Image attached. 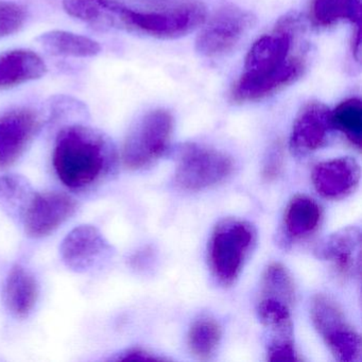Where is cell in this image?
Here are the masks:
<instances>
[{
	"label": "cell",
	"instance_id": "484cf974",
	"mask_svg": "<svg viewBox=\"0 0 362 362\" xmlns=\"http://www.w3.org/2000/svg\"><path fill=\"white\" fill-rule=\"evenodd\" d=\"M26 20V10L22 6L0 1V39L18 33Z\"/></svg>",
	"mask_w": 362,
	"mask_h": 362
},
{
	"label": "cell",
	"instance_id": "f1b7e54d",
	"mask_svg": "<svg viewBox=\"0 0 362 362\" xmlns=\"http://www.w3.org/2000/svg\"><path fill=\"white\" fill-rule=\"evenodd\" d=\"M346 20L360 27L361 23V0H346Z\"/></svg>",
	"mask_w": 362,
	"mask_h": 362
},
{
	"label": "cell",
	"instance_id": "5b68a950",
	"mask_svg": "<svg viewBox=\"0 0 362 362\" xmlns=\"http://www.w3.org/2000/svg\"><path fill=\"white\" fill-rule=\"evenodd\" d=\"M311 319L332 355L342 362L359 361L361 340L349 325L338 305L327 296H315L311 303Z\"/></svg>",
	"mask_w": 362,
	"mask_h": 362
},
{
	"label": "cell",
	"instance_id": "8992f818",
	"mask_svg": "<svg viewBox=\"0 0 362 362\" xmlns=\"http://www.w3.org/2000/svg\"><path fill=\"white\" fill-rule=\"evenodd\" d=\"M232 158L223 152L190 144L182 151L175 182L189 192H199L223 182L233 173Z\"/></svg>",
	"mask_w": 362,
	"mask_h": 362
},
{
	"label": "cell",
	"instance_id": "4fadbf2b",
	"mask_svg": "<svg viewBox=\"0 0 362 362\" xmlns=\"http://www.w3.org/2000/svg\"><path fill=\"white\" fill-rule=\"evenodd\" d=\"M360 166L351 158H339L320 163L313 168L315 190L324 198L339 200L351 194L360 181Z\"/></svg>",
	"mask_w": 362,
	"mask_h": 362
},
{
	"label": "cell",
	"instance_id": "3957f363",
	"mask_svg": "<svg viewBox=\"0 0 362 362\" xmlns=\"http://www.w3.org/2000/svg\"><path fill=\"white\" fill-rule=\"evenodd\" d=\"M173 118L168 111L156 110L144 115L132 127L122 148L124 166L139 170L158 160L168 148Z\"/></svg>",
	"mask_w": 362,
	"mask_h": 362
},
{
	"label": "cell",
	"instance_id": "6da1fadb",
	"mask_svg": "<svg viewBox=\"0 0 362 362\" xmlns=\"http://www.w3.org/2000/svg\"><path fill=\"white\" fill-rule=\"evenodd\" d=\"M59 180L71 189H84L109 177L117 163L115 146L105 133L84 124L61 129L52 154Z\"/></svg>",
	"mask_w": 362,
	"mask_h": 362
},
{
	"label": "cell",
	"instance_id": "f546056e",
	"mask_svg": "<svg viewBox=\"0 0 362 362\" xmlns=\"http://www.w3.org/2000/svg\"><path fill=\"white\" fill-rule=\"evenodd\" d=\"M353 52L356 60L360 62L361 58V37H360V27H358L357 33L354 35Z\"/></svg>",
	"mask_w": 362,
	"mask_h": 362
},
{
	"label": "cell",
	"instance_id": "5bb4252c",
	"mask_svg": "<svg viewBox=\"0 0 362 362\" xmlns=\"http://www.w3.org/2000/svg\"><path fill=\"white\" fill-rule=\"evenodd\" d=\"M315 253L329 262L339 275L354 277L360 273L361 233L356 226H349L334 233L320 243Z\"/></svg>",
	"mask_w": 362,
	"mask_h": 362
},
{
	"label": "cell",
	"instance_id": "2e32d148",
	"mask_svg": "<svg viewBox=\"0 0 362 362\" xmlns=\"http://www.w3.org/2000/svg\"><path fill=\"white\" fill-rule=\"evenodd\" d=\"M46 73L45 62L33 50L14 49L0 54V90L41 79Z\"/></svg>",
	"mask_w": 362,
	"mask_h": 362
},
{
	"label": "cell",
	"instance_id": "ac0fdd59",
	"mask_svg": "<svg viewBox=\"0 0 362 362\" xmlns=\"http://www.w3.org/2000/svg\"><path fill=\"white\" fill-rule=\"evenodd\" d=\"M40 45L54 57L92 58L100 54L98 42L69 31L52 30L37 37Z\"/></svg>",
	"mask_w": 362,
	"mask_h": 362
},
{
	"label": "cell",
	"instance_id": "ffe728a7",
	"mask_svg": "<svg viewBox=\"0 0 362 362\" xmlns=\"http://www.w3.org/2000/svg\"><path fill=\"white\" fill-rule=\"evenodd\" d=\"M37 192L26 177L18 175L0 177V209L10 218L23 221L25 213Z\"/></svg>",
	"mask_w": 362,
	"mask_h": 362
},
{
	"label": "cell",
	"instance_id": "4dcf8cb0",
	"mask_svg": "<svg viewBox=\"0 0 362 362\" xmlns=\"http://www.w3.org/2000/svg\"><path fill=\"white\" fill-rule=\"evenodd\" d=\"M143 3L150 4V5H164L168 0H139Z\"/></svg>",
	"mask_w": 362,
	"mask_h": 362
},
{
	"label": "cell",
	"instance_id": "83f0119b",
	"mask_svg": "<svg viewBox=\"0 0 362 362\" xmlns=\"http://www.w3.org/2000/svg\"><path fill=\"white\" fill-rule=\"evenodd\" d=\"M113 360L124 361V360H163V358L158 357L154 354L149 353L143 349H130L120 353Z\"/></svg>",
	"mask_w": 362,
	"mask_h": 362
},
{
	"label": "cell",
	"instance_id": "8fae6325",
	"mask_svg": "<svg viewBox=\"0 0 362 362\" xmlns=\"http://www.w3.org/2000/svg\"><path fill=\"white\" fill-rule=\"evenodd\" d=\"M60 252L67 268L74 272L84 273L109 258L112 245L96 226L82 224L67 234Z\"/></svg>",
	"mask_w": 362,
	"mask_h": 362
},
{
	"label": "cell",
	"instance_id": "cb8c5ba5",
	"mask_svg": "<svg viewBox=\"0 0 362 362\" xmlns=\"http://www.w3.org/2000/svg\"><path fill=\"white\" fill-rule=\"evenodd\" d=\"M88 111L83 103L69 96H56L49 103V120L52 122H64L65 126L80 124L86 120ZM63 127V128H64Z\"/></svg>",
	"mask_w": 362,
	"mask_h": 362
},
{
	"label": "cell",
	"instance_id": "4316f807",
	"mask_svg": "<svg viewBox=\"0 0 362 362\" xmlns=\"http://www.w3.org/2000/svg\"><path fill=\"white\" fill-rule=\"evenodd\" d=\"M283 149L279 146L273 148L269 153L266 166H264V175L269 179L277 177L281 166H283Z\"/></svg>",
	"mask_w": 362,
	"mask_h": 362
},
{
	"label": "cell",
	"instance_id": "52a82bcc",
	"mask_svg": "<svg viewBox=\"0 0 362 362\" xmlns=\"http://www.w3.org/2000/svg\"><path fill=\"white\" fill-rule=\"evenodd\" d=\"M255 22L251 12L236 6H224L214 14L197 37V52L206 58L226 56L238 45Z\"/></svg>",
	"mask_w": 362,
	"mask_h": 362
},
{
	"label": "cell",
	"instance_id": "e0dca14e",
	"mask_svg": "<svg viewBox=\"0 0 362 362\" xmlns=\"http://www.w3.org/2000/svg\"><path fill=\"white\" fill-rule=\"evenodd\" d=\"M39 287L35 277L23 267L16 266L8 275L5 300L14 317L25 319L37 304Z\"/></svg>",
	"mask_w": 362,
	"mask_h": 362
},
{
	"label": "cell",
	"instance_id": "9a60e30c",
	"mask_svg": "<svg viewBox=\"0 0 362 362\" xmlns=\"http://www.w3.org/2000/svg\"><path fill=\"white\" fill-rule=\"evenodd\" d=\"M69 16L97 31L126 30L130 8L116 0H63Z\"/></svg>",
	"mask_w": 362,
	"mask_h": 362
},
{
	"label": "cell",
	"instance_id": "277c9868",
	"mask_svg": "<svg viewBox=\"0 0 362 362\" xmlns=\"http://www.w3.org/2000/svg\"><path fill=\"white\" fill-rule=\"evenodd\" d=\"M205 18L204 6L197 1L182 4L165 11L139 12L130 9L127 18V31L156 39H179L202 26Z\"/></svg>",
	"mask_w": 362,
	"mask_h": 362
},
{
	"label": "cell",
	"instance_id": "9c48e42d",
	"mask_svg": "<svg viewBox=\"0 0 362 362\" xmlns=\"http://www.w3.org/2000/svg\"><path fill=\"white\" fill-rule=\"evenodd\" d=\"M258 315L268 332V351L270 361H300L293 341L290 306L281 300L262 298L258 304Z\"/></svg>",
	"mask_w": 362,
	"mask_h": 362
},
{
	"label": "cell",
	"instance_id": "603a6c76",
	"mask_svg": "<svg viewBox=\"0 0 362 362\" xmlns=\"http://www.w3.org/2000/svg\"><path fill=\"white\" fill-rule=\"evenodd\" d=\"M262 298L281 300L291 306L296 298L293 281L285 267L271 264L264 271L262 281Z\"/></svg>",
	"mask_w": 362,
	"mask_h": 362
},
{
	"label": "cell",
	"instance_id": "7c38bea8",
	"mask_svg": "<svg viewBox=\"0 0 362 362\" xmlns=\"http://www.w3.org/2000/svg\"><path fill=\"white\" fill-rule=\"evenodd\" d=\"M332 128L329 109L321 103H307L294 120L290 149L300 156L317 151L325 145Z\"/></svg>",
	"mask_w": 362,
	"mask_h": 362
},
{
	"label": "cell",
	"instance_id": "d4e9b609",
	"mask_svg": "<svg viewBox=\"0 0 362 362\" xmlns=\"http://www.w3.org/2000/svg\"><path fill=\"white\" fill-rule=\"evenodd\" d=\"M311 18L319 27H329L346 20V0H313Z\"/></svg>",
	"mask_w": 362,
	"mask_h": 362
},
{
	"label": "cell",
	"instance_id": "7402d4cb",
	"mask_svg": "<svg viewBox=\"0 0 362 362\" xmlns=\"http://www.w3.org/2000/svg\"><path fill=\"white\" fill-rule=\"evenodd\" d=\"M221 327L211 319L194 322L188 334V347L194 357L207 360L216 353L221 341Z\"/></svg>",
	"mask_w": 362,
	"mask_h": 362
},
{
	"label": "cell",
	"instance_id": "44dd1931",
	"mask_svg": "<svg viewBox=\"0 0 362 362\" xmlns=\"http://www.w3.org/2000/svg\"><path fill=\"white\" fill-rule=\"evenodd\" d=\"M332 127L342 133L357 150L362 144V105L357 98L347 99L330 112Z\"/></svg>",
	"mask_w": 362,
	"mask_h": 362
},
{
	"label": "cell",
	"instance_id": "30bf717a",
	"mask_svg": "<svg viewBox=\"0 0 362 362\" xmlns=\"http://www.w3.org/2000/svg\"><path fill=\"white\" fill-rule=\"evenodd\" d=\"M77 207V201L65 192L35 194L23 218L25 232L33 238L48 236L65 223Z\"/></svg>",
	"mask_w": 362,
	"mask_h": 362
},
{
	"label": "cell",
	"instance_id": "ba28073f",
	"mask_svg": "<svg viewBox=\"0 0 362 362\" xmlns=\"http://www.w3.org/2000/svg\"><path fill=\"white\" fill-rule=\"evenodd\" d=\"M42 126L41 115L30 107L0 114V169L11 166L24 154Z\"/></svg>",
	"mask_w": 362,
	"mask_h": 362
},
{
	"label": "cell",
	"instance_id": "d6986e66",
	"mask_svg": "<svg viewBox=\"0 0 362 362\" xmlns=\"http://www.w3.org/2000/svg\"><path fill=\"white\" fill-rule=\"evenodd\" d=\"M321 218L320 205L313 199L298 194L286 207V233L293 239L310 236L319 228Z\"/></svg>",
	"mask_w": 362,
	"mask_h": 362
},
{
	"label": "cell",
	"instance_id": "7a4b0ae2",
	"mask_svg": "<svg viewBox=\"0 0 362 362\" xmlns=\"http://www.w3.org/2000/svg\"><path fill=\"white\" fill-rule=\"evenodd\" d=\"M255 238V230L245 220L228 218L216 226L209 240V260L222 285H232L236 281Z\"/></svg>",
	"mask_w": 362,
	"mask_h": 362
}]
</instances>
